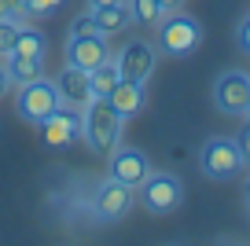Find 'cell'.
Masks as SVG:
<instances>
[{
    "label": "cell",
    "instance_id": "1",
    "mask_svg": "<svg viewBox=\"0 0 250 246\" xmlns=\"http://www.w3.org/2000/svg\"><path fill=\"white\" fill-rule=\"evenodd\" d=\"M122 125L125 118L110 107L107 100H88V107L81 110V136H85L92 154H110L122 144Z\"/></svg>",
    "mask_w": 250,
    "mask_h": 246
},
{
    "label": "cell",
    "instance_id": "2",
    "mask_svg": "<svg viewBox=\"0 0 250 246\" xmlns=\"http://www.w3.org/2000/svg\"><path fill=\"white\" fill-rule=\"evenodd\" d=\"M199 169L210 180H235L247 169V154H243L239 140L232 136H210L199 151Z\"/></svg>",
    "mask_w": 250,
    "mask_h": 246
},
{
    "label": "cell",
    "instance_id": "3",
    "mask_svg": "<svg viewBox=\"0 0 250 246\" xmlns=\"http://www.w3.org/2000/svg\"><path fill=\"white\" fill-rule=\"evenodd\" d=\"M199 44H203V26L191 15L169 11V15L158 22V52L173 55V59H184V55H191Z\"/></svg>",
    "mask_w": 250,
    "mask_h": 246
},
{
    "label": "cell",
    "instance_id": "4",
    "mask_svg": "<svg viewBox=\"0 0 250 246\" xmlns=\"http://www.w3.org/2000/svg\"><path fill=\"white\" fill-rule=\"evenodd\" d=\"M136 195H140V206L147 209V213L166 217V213H173V209L184 202V184H180L173 173H155L151 169L147 180L136 187Z\"/></svg>",
    "mask_w": 250,
    "mask_h": 246
},
{
    "label": "cell",
    "instance_id": "5",
    "mask_svg": "<svg viewBox=\"0 0 250 246\" xmlns=\"http://www.w3.org/2000/svg\"><path fill=\"white\" fill-rule=\"evenodd\" d=\"M133 199H136L133 187H125V184H118L114 177H107L103 184H96V191H92V217L100 224H114L133 209Z\"/></svg>",
    "mask_w": 250,
    "mask_h": 246
},
{
    "label": "cell",
    "instance_id": "6",
    "mask_svg": "<svg viewBox=\"0 0 250 246\" xmlns=\"http://www.w3.org/2000/svg\"><path fill=\"white\" fill-rule=\"evenodd\" d=\"M19 118L30 125H37L41 118H48L55 107H59V96H55V85L48 81V77H37V81H26V85H19Z\"/></svg>",
    "mask_w": 250,
    "mask_h": 246
},
{
    "label": "cell",
    "instance_id": "7",
    "mask_svg": "<svg viewBox=\"0 0 250 246\" xmlns=\"http://www.w3.org/2000/svg\"><path fill=\"white\" fill-rule=\"evenodd\" d=\"M213 103L221 114H247L250 107V74L243 70H225L213 81Z\"/></svg>",
    "mask_w": 250,
    "mask_h": 246
},
{
    "label": "cell",
    "instance_id": "8",
    "mask_svg": "<svg viewBox=\"0 0 250 246\" xmlns=\"http://www.w3.org/2000/svg\"><path fill=\"white\" fill-rule=\"evenodd\" d=\"M147 173H151V158L140 151V147H122L118 144L114 151H110V165H107V177H114L118 184H125V187H140L144 180H147Z\"/></svg>",
    "mask_w": 250,
    "mask_h": 246
},
{
    "label": "cell",
    "instance_id": "9",
    "mask_svg": "<svg viewBox=\"0 0 250 246\" xmlns=\"http://www.w3.org/2000/svg\"><path fill=\"white\" fill-rule=\"evenodd\" d=\"M37 129H41V140H44L48 147H66V144H74V140L81 136V110L59 103L48 118L37 122Z\"/></svg>",
    "mask_w": 250,
    "mask_h": 246
},
{
    "label": "cell",
    "instance_id": "10",
    "mask_svg": "<svg viewBox=\"0 0 250 246\" xmlns=\"http://www.w3.org/2000/svg\"><path fill=\"white\" fill-rule=\"evenodd\" d=\"M103 59H110V48L103 33H70L66 41V62L78 70H96Z\"/></svg>",
    "mask_w": 250,
    "mask_h": 246
},
{
    "label": "cell",
    "instance_id": "11",
    "mask_svg": "<svg viewBox=\"0 0 250 246\" xmlns=\"http://www.w3.org/2000/svg\"><path fill=\"white\" fill-rule=\"evenodd\" d=\"M114 62H118V70H122V77H129V81H144V85H147V77L155 74L158 52L147 44V41H129V44L114 55Z\"/></svg>",
    "mask_w": 250,
    "mask_h": 246
},
{
    "label": "cell",
    "instance_id": "12",
    "mask_svg": "<svg viewBox=\"0 0 250 246\" xmlns=\"http://www.w3.org/2000/svg\"><path fill=\"white\" fill-rule=\"evenodd\" d=\"M55 85V96H59L62 107H74V110H85L88 100H92V88H88V70H78V66H66L52 77Z\"/></svg>",
    "mask_w": 250,
    "mask_h": 246
},
{
    "label": "cell",
    "instance_id": "13",
    "mask_svg": "<svg viewBox=\"0 0 250 246\" xmlns=\"http://www.w3.org/2000/svg\"><path fill=\"white\" fill-rule=\"evenodd\" d=\"M107 103L118 110L122 118H133L144 110V103H147V92H144V81H129V77H122L114 88H110Z\"/></svg>",
    "mask_w": 250,
    "mask_h": 246
},
{
    "label": "cell",
    "instance_id": "14",
    "mask_svg": "<svg viewBox=\"0 0 250 246\" xmlns=\"http://www.w3.org/2000/svg\"><path fill=\"white\" fill-rule=\"evenodd\" d=\"M96 22V30L103 33V37H114V33L129 30V22H133V11H129V4H110V8H96L88 11Z\"/></svg>",
    "mask_w": 250,
    "mask_h": 246
},
{
    "label": "cell",
    "instance_id": "15",
    "mask_svg": "<svg viewBox=\"0 0 250 246\" xmlns=\"http://www.w3.org/2000/svg\"><path fill=\"white\" fill-rule=\"evenodd\" d=\"M118 81H122V70H118L114 55H110V59H103L96 70H88V88H92V100H107L110 88H114Z\"/></svg>",
    "mask_w": 250,
    "mask_h": 246
},
{
    "label": "cell",
    "instance_id": "16",
    "mask_svg": "<svg viewBox=\"0 0 250 246\" xmlns=\"http://www.w3.org/2000/svg\"><path fill=\"white\" fill-rule=\"evenodd\" d=\"M8 70L15 77V85H26V81L44 77V59L41 55H8Z\"/></svg>",
    "mask_w": 250,
    "mask_h": 246
},
{
    "label": "cell",
    "instance_id": "17",
    "mask_svg": "<svg viewBox=\"0 0 250 246\" xmlns=\"http://www.w3.org/2000/svg\"><path fill=\"white\" fill-rule=\"evenodd\" d=\"M11 55H41V59H44V33L33 30V26H19V37H15Z\"/></svg>",
    "mask_w": 250,
    "mask_h": 246
},
{
    "label": "cell",
    "instance_id": "18",
    "mask_svg": "<svg viewBox=\"0 0 250 246\" xmlns=\"http://www.w3.org/2000/svg\"><path fill=\"white\" fill-rule=\"evenodd\" d=\"M129 4V11H133V22H147V26H158L166 19L162 4L158 0H125Z\"/></svg>",
    "mask_w": 250,
    "mask_h": 246
},
{
    "label": "cell",
    "instance_id": "19",
    "mask_svg": "<svg viewBox=\"0 0 250 246\" xmlns=\"http://www.w3.org/2000/svg\"><path fill=\"white\" fill-rule=\"evenodd\" d=\"M19 19H0V59H8L11 48H15V37H19Z\"/></svg>",
    "mask_w": 250,
    "mask_h": 246
},
{
    "label": "cell",
    "instance_id": "20",
    "mask_svg": "<svg viewBox=\"0 0 250 246\" xmlns=\"http://www.w3.org/2000/svg\"><path fill=\"white\" fill-rule=\"evenodd\" d=\"M62 0H19V11L22 15H52Z\"/></svg>",
    "mask_w": 250,
    "mask_h": 246
},
{
    "label": "cell",
    "instance_id": "21",
    "mask_svg": "<svg viewBox=\"0 0 250 246\" xmlns=\"http://www.w3.org/2000/svg\"><path fill=\"white\" fill-rule=\"evenodd\" d=\"M235 37H239V48H243V52L250 55V15H247V19H243V22H239V30H235Z\"/></svg>",
    "mask_w": 250,
    "mask_h": 246
},
{
    "label": "cell",
    "instance_id": "22",
    "mask_svg": "<svg viewBox=\"0 0 250 246\" xmlns=\"http://www.w3.org/2000/svg\"><path fill=\"white\" fill-rule=\"evenodd\" d=\"M11 88H15V77H11V70H8V66H0V100H4Z\"/></svg>",
    "mask_w": 250,
    "mask_h": 246
},
{
    "label": "cell",
    "instance_id": "23",
    "mask_svg": "<svg viewBox=\"0 0 250 246\" xmlns=\"http://www.w3.org/2000/svg\"><path fill=\"white\" fill-rule=\"evenodd\" d=\"M70 33H100V30H96V22H92V15H88V19H78V22H74V26H70Z\"/></svg>",
    "mask_w": 250,
    "mask_h": 246
},
{
    "label": "cell",
    "instance_id": "24",
    "mask_svg": "<svg viewBox=\"0 0 250 246\" xmlns=\"http://www.w3.org/2000/svg\"><path fill=\"white\" fill-rule=\"evenodd\" d=\"M19 15V0H0V19H15Z\"/></svg>",
    "mask_w": 250,
    "mask_h": 246
},
{
    "label": "cell",
    "instance_id": "25",
    "mask_svg": "<svg viewBox=\"0 0 250 246\" xmlns=\"http://www.w3.org/2000/svg\"><path fill=\"white\" fill-rule=\"evenodd\" d=\"M239 147H243V154H247V162H250V125L243 129V136H239Z\"/></svg>",
    "mask_w": 250,
    "mask_h": 246
},
{
    "label": "cell",
    "instance_id": "26",
    "mask_svg": "<svg viewBox=\"0 0 250 246\" xmlns=\"http://www.w3.org/2000/svg\"><path fill=\"white\" fill-rule=\"evenodd\" d=\"M110 4H125V0H88V11H96V8H110Z\"/></svg>",
    "mask_w": 250,
    "mask_h": 246
},
{
    "label": "cell",
    "instance_id": "27",
    "mask_svg": "<svg viewBox=\"0 0 250 246\" xmlns=\"http://www.w3.org/2000/svg\"><path fill=\"white\" fill-rule=\"evenodd\" d=\"M158 4H162V11L169 15V11H180V4H184V0H158Z\"/></svg>",
    "mask_w": 250,
    "mask_h": 246
},
{
    "label": "cell",
    "instance_id": "28",
    "mask_svg": "<svg viewBox=\"0 0 250 246\" xmlns=\"http://www.w3.org/2000/svg\"><path fill=\"white\" fill-rule=\"evenodd\" d=\"M247 195H250V180H247Z\"/></svg>",
    "mask_w": 250,
    "mask_h": 246
},
{
    "label": "cell",
    "instance_id": "29",
    "mask_svg": "<svg viewBox=\"0 0 250 246\" xmlns=\"http://www.w3.org/2000/svg\"><path fill=\"white\" fill-rule=\"evenodd\" d=\"M247 118H250V107H247Z\"/></svg>",
    "mask_w": 250,
    "mask_h": 246
}]
</instances>
